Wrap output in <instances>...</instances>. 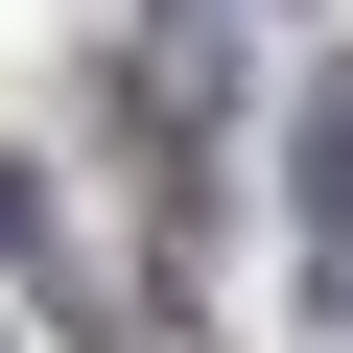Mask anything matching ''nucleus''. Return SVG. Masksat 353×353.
I'll return each instance as SVG.
<instances>
[{
	"mask_svg": "<svg viewBox=\"0 0 353 353\" xmlns=\"http://www.w3.org/2000/svg\"><path fill=\"white\" fill-rule=\"evenodd\" d=\"M306 306H353V94H306Z\"/></svg>",
	"mask_w": 353,
	"mask_h": 353,
	"instance_id": "f257e3e1",
	"label": "nucleus"
}]
</instances>
